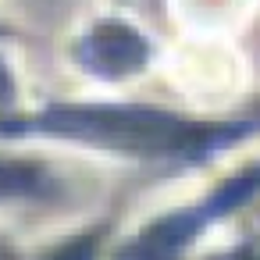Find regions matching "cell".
Here are the masks:
<instances>
[{"label":"cell","mask_w":260,"mask_h":260,"mask_svg":"<svg viewBox=\"0 0 260 260\" xmlns=\"http://www.w3.org/2000/svg\"><path fill=\"white\" fill-rule=\"evenodd\" d=\"M86 256H89L86 246H68L64 253H57V256H50V260H86Z\"/></svg>","instance_id":"obj_1"}]
</instances>
